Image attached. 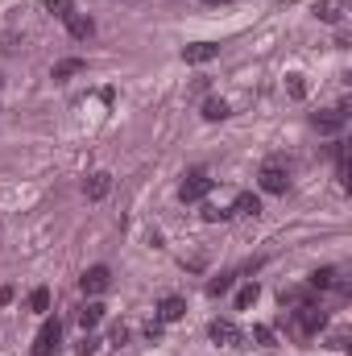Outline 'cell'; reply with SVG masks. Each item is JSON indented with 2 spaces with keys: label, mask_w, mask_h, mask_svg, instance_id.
Segmentation results:
<instances>
[{
  "label": "cell",
  "mask_w": 352,
  "mask_h": 356,
  "mask_svg": "<svg viewBox=\"0 0 352 356\" xmlns=\"http://www.w3.org/2000/svg\"><path fill=\"white\" fill-rule=\"evenodd\" d=\"M58 340H62V324L58 319H46L37 340H33V356H54L58 353Z\"/></svg>",
  "instance_id": "cell-4"
},
{
  "label": "cell",
  "mask_w": 352,
  "mask_h": 356,
  "mask_svg": "<svg viewBox=\"0 0 352 356\" xmlns=\"http://www.w3.org/2000/svg\"><path fill=\"white\" fill-rule=\"evenodd\" d=\"M183 58L199 66V62H212V58H220V46H216V41H195V46H187V50H183Z\"/></svg>",
  "instance_id": "cell-8"
},
{
  "label": "cell",
  "mask_w": 352,
  "mask_h": 356,
  "mask_svg": "<svg viewBox=\"0 0 352 356\" xmlns=\"http://www.w3.org/2000/svg\"><path fill=\"white\" fill-rule=\"evenodd\" d=\"M207 4H228V0H207Z\"/></svg>",
  "instance_id": "cell-27"
},
{
  "label": "cell",
  "mask_w": 352,
  "mask_h": 356,
  "mask_svg": "<svg viewBox=\"0 0 352 356\" xmlns=\"http://www.w3.org/2000/svg\"><path fill=\"white\" fill-rule=\"evenodd\" d=\"M212 187H216V178H207L203 170H191V174L183 178V187H178V199H183V203H199V199L212 195Z\"/></svg>",
  "instance_id": "cell-1"
},
{
  "label": "cell",
  "mask_w": 352,
  "mask_h": 356,
  "mask_svg": "<svg viewBox=\"0 0 352 356\" xmlns=\"http://www.w3.org/2000/svg\"><path fill=\"white\" fill-rule=\"evenodd\" d=\"M315 17L328 21V25H336L340 21V4H315Z\"/></svg>",
  "instance_id": "cell-17"
},
{
  "label": "cell",
  "mask_w": 352,
  "mask_h": 356,
  "mask_svg": "<svg viewBox=\"0 0 352 356\" xmlns=\"http://www.w3.org/2000/svg\"><path fill=\"white\" fill-rule=\"evenodd\" d=\"M253 340H257V344H274V332H270V328H253Z\"/></svg>",
  "instance_id": "cell-25"
},
{
  "label": "cell",
  "mask_w": 352,
  "mask_h": 356,
  "mask_svg": "<svg viewBox=\"0 0 352 356\" xmlns=\"http://www.w3.org/2000/svg\"><path fill=\"white\" fill-rule=\"evenodd\" d=\"M328 324V315H324V307H315V303H303L299 307V332H307V336H315L319 328Z\"/></svg>",
  "instance_id": "cell-6"
},
{
  "label": "cell",
  "mask_w": 352,
  "mask_h": 356,
  "mask_svg": "<svg viewBox=\"0 0 352 356\" xmlns=\"http://www.w3.org/2000/svg\"><path fill=\"white\" fill-rule=\"evenodd\" d=\"M187 315V299H178V294H166L162 303H158V319L162 324H178Z\"/></svg>",
  "instance_id": "cell-7"
},
{
  "label": "cell",
  "mask_w": 352,
  "mask_h": 356,
  "mask_svg": "<svg viewBox=\"0 0 352 356\" xmlns=\"http://www.w3.org/2000/svg\"><path fill=\"white\" fill-rule=\"evenodd\" d=\"M228 286H232V274H224V278H216V282L207 286V294H224Z\"/></svg>",
  "instance_id": "cell-23"
},
{
  "label": "cell",
  "mask_w": 352,
  "mask_h": 356,
  "mask_svg": "<svg viewBox=\"0 0 352 356\" xmlns=\"http://www.w3.org/2000/svg\"><path fill=\"white\" fill-rule=\"evenodd\" d=\"M100 319H104V307H100V303H87V307H79V328H83V332H91Z\"/></svg>",
  "instance_id": "cell-14"
},
{
  "label": "cell",
  "mask_w": 352,
  "mask_h": 356,
  "mask_svg": "<svg viewBox=\"0 0 352 356\" xmlns=\"http://www.w3.org/2000/svg\"><path fill=\"white\" fill-rule=\"evenodd\" d=\"M124 340H129V328H124V324H120V328H112V344H116V348H120V344H124Z\"/></svg>",
  "instance_id": "cell-26"
},
{
  "label": "cell",
  "mask_w": 352,
  "mask_h": 356,
  "mask_svg": "<svg viewBox=\"0 0 352 356\" xmlns=\"http://www.w3.org/2000/svg\"><path fill=\"white\" fill-rule=\"evenodd\" d=\"M95 348H100V340H95V336L87 332V336H83V344H79V353H83V356H91Z\"/></svg>",
  "instance_id": "cell-24"
},
{
  "label": "cell",
  "mask_w": 352,
  "mask_h": 356,
  "mask_svg": "<svg viewBox=\"0 0 352 356\" xmlns=\"http://www.w3.org/2000/svg\"><path fill=\"white\" fill-rule=\"evenodd\" d=\"M286 87H290V95H295V100H303V95H307V83H303V75H290V79H286Z\"/></svg>",
  "instance_id": "cell-20"
},
{
  "label": "cell",
  "mask_w": 352,
  "mask_h": 356,
  "mask_svg": "<svg viewBox=\"0 0 352 356\" xmlns=\"http://www.w3.org/2000/svg\"><path fill=\"white\" fill-rule=\"evenodd\" d=\"M257 182H261V191H270V195H286V187H290V170H286L282 162H266L261 174H257Z\"/></svg>",
  "instance_id": "cell-2"
},
{
  "label": "cell",
  "mask_w": 352,
  "mask_h": 356,
  "mask_svg": "<svg viewBox=\"0 0 352 356\" xmlns=\"http://www.w3.org/2000/svg\"><path fill=\"white\" fill-rule=\"evenodd\" d=\"M46 8H50L54 17H71V0H46Z\"/></svg>",
  "instance_id": "cell-22"
},
{
  "label": "cell",
  "mask_w": 352,
  "mask_h": 356,
  "mask_svg": "<svg viewBox=\"0 0 352 356\" xmlns=\"http://www.w3.org/2000/svg\"><path fill=\"white\" fill-rule=\"evenodd\" d=\"M257 294H261V290H257V282H253V286H245V290L237 294V311H245V307H253V303H257Z\"/></svg>",
  "instance_id": "cell-18"
},
{
  "label": "cell",
  "mask_w": 352,
  "mask_h": 356,
  "mask_svg": "<svg viewBox=\"0 0 352 356\" xmlns=\"http://www.w3.org/2000/svg\"><path fill=\"white\" fill-rule=\"evenodd\" d=\"M207 336L220 344V348H241L245 344V332L232 324V319H212V328H207Z\"/></svg>",
  "instance_id": "cell-3"
},
{
  "label": "cell",
  "mask_w": 352,
  "mask_h": 356,
  "mask_svg": "<svg viewBox=\"0 0 352 356\" xmlns=\"http://www.w3.org/2000/svg\"><path fill=\"white\" fill-rule=\"evenodd\" d=\"M237 212H241V216H257V212H261V199H257L253 191H241L237 203H232V216H237Z\"/></svg>",
  "instance_id": "cell-13"
},
{
  "label": "cell",
  "mask_w": 352,
  "mask_h": 356,
  "mask_svg": "<svg viewBox=\"0 0 352 356\" xmlns=\"http://www.w3.org/2000/svg\"><path fill=\"white\" fill-rule=\"evenodd\" d=\"M344 120H349V108H332V112H319V116H315V129H319V133H340Z\"/></svg>",
  "instance_id": "cell-9"
},
{
  "label": "cell",
  "mask_w": 352,
  "mask_h": 356,
  "mask_svg": "<svg viewBox=\"0 0 352 356\" xmlns=\"http://www.w3.org/2000/svg\"><path fill=\"white\" fill-rule=\"evenodd\" d=\"M66 29H71V37H75V41H87V37L95 33V21H91V17H75V12H71V17H66Z\"/></svg>",
  "instance_id": "cell-11"
},
{
  "label": "cell",
  "mask_w": 352,
  "mask_h": 356,
  "mask_svg": "<svg viewBox=\"0 0 352 356\" xmlns=\"http://www.w3.org/2000/svg\"><path fill=\"white\" fill-rule=\"evenodd\" d=\"M29 307H33V311H50V290H46V286H37V290L29 294Z\"/></svg>",
  "instance_id": "cell-19"
},
{
  "label": "cell",
  "mask_w": 352,
  "mask_h": 356,
  "mask_svg": "<svg viewBox=\"0 0 352 356\" xmlns=\"http://www.w3.org/2000/svg\"><path fill=\"white\" fill-rule=\"evenodd\" d=\"M83 191H87V199H104V195L112 191V174H108V170H95V174L83 182Z\"/></svg>",
  "instance_id": "cell-10"
},
{
  "label": "cell",
  "mask_w": 352,
  "mask_h": 356,
  "mask_svg": "<svg viewBox=\"0 0 352 356\" xmlns=\"http://www.w3.org/2000/svg\"><path fill=\"white\" fill-rule=\"evenodd\" d=\"M228 116V104L224 100H207L203 104V120H224Z\"/></svg>",
  "instance_id": "cell-15"
},
{
  "label": "cell",
  "mask_w": 352,
  "mask_h": 356,
  "mask_svg": "<svg viewBox=\"0 0 352 356\" xmlns=\"http://www.w3.org/2000/svg\"><path fill=\"white\" fill-rule=\"evenodd\" d=\"M311 286H315V290L336 286V270H315V274H311Z\"/></svg>",
  "instance_id": "cell-16"
},
{
  "label": "cell",
  "mask_w": 352,
  "mask_h": 356,
  "mask_svg": "<svg viewBox=\"0 0 352 356\" xmlns=\"http://www.w3.org/2000/svg\"><path fill=\"white\" fill-rule=\"evenodd\" d=\"M79 71H87V62H83V58H62V62H54V71H50V75H54V83H66V79H71V75H79Z\"/></svg>",
  "instance_id": "cell-12"
},
{
  "label": "cell",
  "mask_w": 352,
  "mask_h": 356,
  "mask_svg": "<svg viewBox=\"0 0 352 356\" xmlns=\"http://www.w3.org/2000/svg\"><path fill=\"white\" fill-rule=\"evenodd\" d=\"M79 286H83V294H104V290L112 286V270H108V265H91V270L79 278Z\"/></svg>",
  "instance_id": "cell-5"
},
{
  "label": "cell",
  "mask_w": 352,
  "mask_h": 356,
  "mask_svg": "<svg viewBox=\"0 0 352 356\" xmlns=\"http://www.w3.org/2000/svg\"><path fill=\"white\" fill-rule=\"evenodd\" d=\"M228 216H232L228 207H203V220H207V224H216V220H228Z\"/></svg>",
  "instance_id": "cell-21"
}]
</instances>
